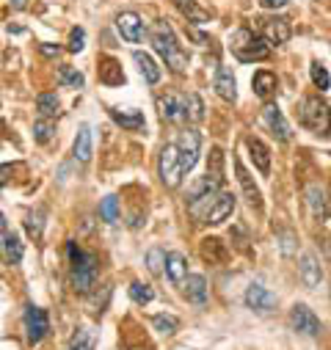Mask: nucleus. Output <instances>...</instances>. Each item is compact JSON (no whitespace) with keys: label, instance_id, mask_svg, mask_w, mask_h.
<instances>
[{"label":"nucleus","instance_id":"nucleus-1","mask_svg":"<svg viewBox=\"0 0 331 350\" xmlns=\"http://www.w3.org/2000/svg\"><path fill=\"white\" fill-rule=\"evenodd\" d=\"M149 42H152L155 53L166 61V66H169L172 72L183 75V72L188 69V53L180 47L174 28L166 23V20H157V23L152 25V31H149Z\"/></svg>","mask_w":331,"mask_h":350},{"label":"nucleus","instance_id":"nucleus-2","mask_svg":"<svg viewBox=\"0 0 331 350\" xmlns=\"http://www.w3.org/2000/svg\"><path fill=\"white\" fill-rule=\"evenodd\" d=\"M66 254H69V282L75 293H92L97 273H100V262L94 254L83 251L75 240L66 243Z\"/></svg>","mask_w":331,"mask_h":350},{"label":"nucleus","instance_id":"nucleus-3","mask_svg":"<svg viewBox=\"0 0 331 350\" xmlns=\"http://www.w3.org/2000/svg\"><path fill=\"white\" fill-rule=\"evenodd\" d=\"M298 122L315 135H331V108L320 97H304L298 105Z\"/></svg>","mask_w":331,"mask_h":350},{"label":"nucleus","instance_id":"nucleus-4","mask_svg":"<svg viewBox=\"0 0 331 350\" xmlns=\"http://www.w3.org/2000/svg\"><path fill=\"white\" fill-rule=\"evenodd\" d=\"M232 53H235L237 61H243V64L268 61V58H271V44H268L263 36H257L254 31L240 28V31L232 36Z\"/></svg>","mask_w":331,"mask_h":350},{"label":"nucleus","instance_id":"nucleus-5","mask_svg":"<svg viewBox=\"0 0 331 350\" xmlns=\"http://www.w3.org/2000/svg\"><path fill=\"white\" fill-rule=\"evenodd\" d=\"M157 168H160V183L166 185V188H180V183H183V163H180V152H177V146L174 144H166L163 149H160V160H157Z\"/></svg>","mask_w":331,"mask_h":350},{"label":"nucleus","instance_id":"nucleus-6","mask_svg":"<svg viewBox=\"0 0 331 350\" xmlns=\"http://www.w3.org/2000/svg\"><path fill=\"white\" fill-rule=\"evenodd\" d=\"M23 320H25V339H28V345H39L47 336V331H50L47 312L39 309V306H28Z\"/></svg>","mask_w":331,"mask_h":350},{"label":"nucleus","instance_id":"nucleus-7","mask_svg":"<svg viewBox=\"0 0 331 350\" xmlns=\"http://www.w3.org/2000/svg\"><path fill=\"white\" fill-rule=\"evenodd\" d=\"M290 325H293V331H298L304 336H317L320 334V320L306 304H295L290 309Z\"/></svg>","mask_w":331,"mask_h":350},{"label":"nucleus","instance_id":"nucleus-8","mask_svg":"<svg viewBox=\"0 0 331 350\" xmlns=\"http://www.w3.org/2000/svg\"><path fill=\"white\" fill-rule=\"evenodd\" d=\"M177 152H180L183 171H194V165H196V160H199V152H202V135H199L196 130H185V133L180 135Z\"/></svg>","mask_w":331,"mask_h":350},{"label":"nucleus","instance_id":"nucleus-9","mask_svg":"<svg viewBox=\"0 0 331 350\" xmlns=\"http://www.w3.org/2000/svg\"><path fill=\"white\" fill-rule=\"evenodd\" d=\"M235 163V174H237V183H240V188H243V196H246V202L252 204L254 210H263V193H260V188H257V183H254V177L246 171V165L235 157L232 160Z\"/></svg>","mask_w":331,"mask_h":350},{"label":"nucleus","instance_id":"nucleus-10","mask_svg":"<svg viewBox=\"0 0 331 350\" xmlns=\"http://www.w3.org/2000/svg\"><path fill=\"white\" fill-rule=\"evenodd\" d=\"M246 306L260 312V314H268V312L276 309V295L263 284H252L246 290Z\"/></svg>","mask_w":331,"mask_h":350},{"label":"nucleus","instance_id":"nucleus-11","mask_svg":"<svg viewBox=\"0 0 331 350\" xmlns=\"http://www.w3.org/2000/svg\"><path fill=\"white\" fill-rule=\"evenodd\" d=\"M263 119H265V124H268V130L282 141V144H287L290 138H293V130H290V124H287V119H284V113L279 111V105H274V103H268L265 108H263Z\"/></svg>","mask_w":331,"mask_h":350},{"label":"nucleus","instance_id":"nucleus-12","mask_svg":"<svg viewBox=\"0 0 331 350\" xmlns=\"http://www.w3.org/2000/svg\"><path fill=\"white\" fill-rule=\"evenodd\" d=\"M293 36V28H290V23L284 20V17H268V20H263V39L274 47H279V44H284L287 39Z\"/></svg>","mask_w":331,"mask_h":350},{"label":"nucleus","instance_id":"nucleus-13","mask_svg":"<svg viewBox=\"0 0 331 350\" xmlns=\"http://www.w3.org/2000/svg\"><path fill=\"white\" fill-rule=\"evenodd\" d=\"M306 207H309V213H312V218H317V221H323L328 213H331V202H328V193H326V188L323 185H309L306 188Z\"/></svg>","mask_w":331,"mask_h":350},{"label":"nucleus","instance_id":"nucleus-14","mask_svg":"<svg viewBox=\"0 0 331 350\" xmlns=\"http://www.w3.org/2000/svg\"><path fill=\"white\" fill-rule=\"evenodd\" d=\"M199 254H202V259L207 262V265H224V262L229 259V248L218 237H204L202 245H199Z\"/></svg>","mask_w":331,"mask_h":350},{"label":"nucleus","instance_id":"nucleus-15","mask_svg":"<svg viewBox=\"0 0 331 350\" xmlns=\"http://www.w3.org/2000/svg\"><path fill=\"white\" fill-rule=\"evenodd\" d=\"M116 28H119L122 39H127V42H133V44L144 39V23H141V17H138L135 12L119 14V17H116Z\"/></svg>","mask_w":331,"mask_h":350},{"label":"nucleus","instance_id":"nucleus-16","mask_svg":"<svg viewBox=\"0 0 331 350\" xmlns=\"http://www.w3.org/2000/svg\"><path fill=\"white\" fill-rule=\"evenodd\" d=\"M213 89H215V94H218L224 103H235V100H237V80H235L232 69L221 66V69L215 72V83H213Z\"/></svg>","mask_w":331,"mask_h":350},{"label":"nucleus","instance_id":"nucleus-17","mask_svg":"<svg viewBox=\"0 0 331 350\" xmlns=\"http://www.w3.org/2000/svg\"><path fill=\"white\" fill-rule=\"evenodd\" d=\"M252 85H254V94L268 103V100L276 97V92H279V77H276L274 72H268V69H260V72H254Z\"/></svg>","mask_w":331,"mask_h":350},{"label":"nucleus","instance_id":"nucleus-18","mask_svg":"<svg viewBox=\"0 0 331 350\" xmlns=\"http://www.w3.org/2000/svg\"><path fill=\"white\" fill-rule=\"evenodd\" d=\"M166 273H169V279H172L174 287H183L185 279H188V259L180 251L166 254Z\"/></svg>","mask_w":331,"mask_h":350},{"label":"nucleus","instance_id":"nucleus-19","mask_svg":"<svg viewBox=\"0 0 331 350\" xmlns=\"http://www.w3.org/2000/svg\"><path fill=\"white\" fill-rule=\"evenodd\" d=\"M157 108H160V116L166 122H172V124H180L185 122V108H183V97L177 94H166L157 100Z\"/></svg>","mask_w":331,"mask_h":350},{"label":"nucleus","instance_id":"nucleus-20","mask_svg":"<svg viewBox=\"0 0 331 350\" xmlns=\"http://www.w3.org/2000/svg\"><path fill=\"white\" fill-rule=\"evenodd\" d=\"M246 146H248V154H252L254 165L260 168V174H271V149L257 135H248L246 138Z\"/></svg>","mask_w":331,"mask_h":350},{"label":"nucleus","instance_id":"nucleus-21","mask_svg":"<svg viewBox=\"0 0 331 350\" xmlns=\"http://www.w3.org/2000/svg\"><path fill=\"white\" fill-rule=\"evenodd\" d=\"M298 273H301V282H304L309 290H315V287L320 284V279H323V268H320V262L315 259V254H304V256H301Z\"/></svg>","mask_w":331,"mask_h":350},{"label":"nucleus","instance_id":"nucleus-22","mask_svg":"<svg viewBox=\"0 0 331 350\" xmlns=\"http://www.w3.org/2000/svg\"><path fill=\"white\" fill-rule=\"evenodd\" d=\"M72 152H75V160H80V163H89V160H92L94 144H92V130H89V124H83V127L77 130L75 144H72Z\"/></svg>","mask_w":331,"mask_h":350},{"label":"nucleus","instance_id":"nucleus-23","mask_svg":"<svg viewBox=\"0 0 331 350\" xmlns=\"http://www.w3.org/2000/svg\"><path fill=\"white\" fill-rule=\"evenodd\" d=\"M174 6H177V12L188 20V23H196V25H204V23H210V12L207 9H202L196 0H174Z\"/></svg>","mask_w":331,"mask_h":350},{"label":"nucleus","instance_id":"nucleus-24","mask_svg":"<svg viewBox=\"0 0 331 350\" xmlns=\"http://www.w3.org/2000/svg\"><path fill=\"white\" fill-rule=\"evenodd\" d=\"M100 83H105V85H122L124 83V72H122V64L116 58H100Z\"/></svg>","mask_w":331,"mask_h":350},{"label":"nucleus","instance_id":"nucleus-25","mask_svg":"<svg viewBox=\"0 0 331 350\" xmlns=\"http://www.w3.org/2000/svg\"><path fill=\"white\" fill-rule=\"evenodd\" d=\"M235 213V196L232 193H218L210 215H207V224H224L229 215Z\"/></svg>","mask_w":331,"mask_h":350},{"label":"nucleus","instance_id":"nucleus-26","mask_svg":"<svg viewBox=\"0 0 331 350\" xmlns=\"http://www.w3.org/2000/svg\"><path fill=\"white\" fill-rule=\"evenodd\" d=\"M183 287H185V298H188L191 304H199V306H202V304L207 301L210 287H207V279H204V276H199V273H196V276H188Z\"/></svg>","mask_w":331,"mask_h":350},{"label":"nucleus","instance_id":"nucleus-27","mask_svg":"<svg viewBox=\"0 0 331 350\" xmlns=\"http://www.w3.org/2000/svg\"><path fill=\"white\" fill-rule=\"evenodd\" d=\"M207 180L215 183L218 188L224 185V149L213 146L210 149V160H207Z\"/></svg>","mask_w":331,"mask_h":350},{"label":"nucleus","instance_id":"nucleus-28","mask_svg":"<svg viewBox=\"0 0 331 350\" xmlns=\"http://www.w3.org/2000/svg\"><path fill=\"white\" fill-rule=\"evenodd\" d=\"M133 61L138 64V69H141V75H144V80H146L149 85H155V83L160 80V66L152 61V55H146V53L135 50V53H133Z\"/></svg>","mask_w":331,"mask_h":350},{"label":"nucleus","instance_id":"nucleus-29","mask_svg":"<svg viewBox=\"0 0 331 350\" xmlns=\"http://www.w3.org/2000/svg\"><path fill=\"white\" fill-rule=\"evenodd\" d=\"M97 345V334L92 328H77L69 339V347L66 350H94Z\"/></svg>","mask_w":331,"mask_h":350},{"label":"nucleus","instance_id":"nucleus-30","mask_svg":"<svg viewBox=\"0 0 331 350\" xmlns=\"http://www.w3.org/2000/svg\"><path fill=\"white\" fill-rule=\"evenodd\" d=\"M58 83L64 89H83V85H86V77H83L75 66L64 64V66H58Z\"/></svg>","mask_w":331,"mask_h":350},{"label":"nucleus","instance_id":"nucleus-31","mask_svg":"<svg viewBox=\"0 0 331 350\" xmlns=\"http://www.w3.org/2000/svg\"><path fill=\"white\" fill-rule=\"evenodd\" d=\"M111 116H114V122L119 124V127H124V130H141L144 127V113H138V111H111Z\"/></svg>","mask_w":331,"mask_h":350},{"label":"nucleus","instance_id":"nucleus-32","mask_svg":"<svg viewBox=\"0 0 331 350\" xmlns=\"http://www.w3.org/2000/svg\"><path fill=\"white\" fill-rule=\"evenodd\" d=\"M36 111H39V119H55L58 116V97L53 92H44L36 97Z\"/></svg>","mask_w":331,"mask_h":350},{"label":"nucleus","instance_id":"nucleus-33","mask_svg":"<svg viewBox=\"0 0 331 350\" xmlns=\"http://www.w3.org/2000/svg\"><path fill=\"white\" fill-rule=\"evenodd\" d=\"M183 108H185V119L188 122H202L204 119V103L199 100V94H183Z\"/></svg>","mask_w":331,"mask_h":350},{"label":"nucleus","instance_id":"nucleus-34","mask_svg":"<svg viewBox=\"0 0 331 350\" xmlns=\"http://www.w3.org/2000/svg\"><path fill=\"white\" fill-rule=\"evenodd\" d=\"M3 256H6L9 265H20V262H23V243H20L17 234H6V240H3Z\"/></svg>","mask_w":331,"mask_h":350},{"label":"nucleus","instance_id":"nucleus-35","mask_svg":"<svg viewBox=\"0 0 331 350\" xmlns=\"http://www.w3.org/2000/svg\"><path fill=\"white\" fill-rule=\"evenodd\" d=\"M309 75H312V83L317 85L320 92H328V89H331V75H328V69H326L320 61H312Z\"/></svg>","mask_w":331,"mask_h":350},{"label":"nucleus","instance_id":"nucleus-36","mask_svg":"<svg viewBox=\"0 0 331 350\" xmlns=\"http://www.w3.org/2000/svg\"><path fill=\"white\" fill-rule=\"evenodd\" d=\"M152 325H155L160 334L172 336V334H177V328H180V320H177L174 314H155V317H152Z\"/></svg>","mask_w":331,"mask_h":350},{"label":"nucleus","instance_id":"nucleus-37","mask_svg":"<svg viewBox=\"0 0 331 350\" xmlns=\"http://www.w3.org/2000/svg\"><path fill=\"white\" fill-rule=\"evenodd\" d=\"M130 298L138 304V306H146L152 298H155V290L149 284H141V282H133L130 284Z\"/></svg>","mask_w":331,"mask_h":350},{"label":"nucleus","instance_id":"nucleus-38","mask_svg":"<svg viewBox=\"0 0 331 350\" xmlns=\"http://www.w3.org/2000/svg\"><path fill=\"white\" fill-rule=\"evenodd\" d=\"M53 135H55V124H53V119H39V122L34 124V138H36L39 144H47Z\"/></svg>","mask_w":331,"mask_h":350},{"label":"nucleus","instance_id":"nucleus-39","mask_svg":"<svg viewBox=\"0 0 331 350\" xmlns=\"http://www.w3.org/2000/svg\"><path fill=\"white\" fill-rule=\"evenodd\" d=\"M100 215H103V221L114 224L119 218V199L116 196H105L103 204H100Z\"/></svg>","mask_w":331,"mask_h":350},{"label":"nucleus","instance_id":"nucleus-40","mask_svg":"<svg viewBox=\"0 0 331 350\" xmlns=\"http://www.w3.org/2000/svg\"><path fill=\"white\" fill-rule=\"evenodd\" d=\"M42 218H44V213H42V210H36V213H31V215H28V221H25V229H28V234H31L34 240H39V237H42V226H44V221H42Z\"/></svg>","mask_w":331,"mask_h":350},{"label":"nucleus","instance_id":"nucleus-41","mask_svg":"<svg viewBox=\"0 0 331 350\" xmlns=\"http://www.w3.org/2000/svg\"><path fill=\"white\" fill-rule=\"evenodd\" d=\"M146 265H149L152 273H160L163 265H166V251H163V248H152V251L146 254Z\"/></svg>","mask_w":331,"mask_h":350},{"label":"nucleus","instance_id":"nucleus-42","mask_svg":"<svg viewBox=\"0 0 331 350\" xmlns=\"http://www.w3.org/2000/svg\"><path fill=\"white\" fill-rule=\"evenodd\" d=\"M83 42H86V31H83V28H72V33H69V50L72 53H80L83 50Z\"/></svg>","mask_w":331,"mask_h":350},{"label":"nucleus","instance_id":"nucleus-43","mask_svg":"<svg viewBox=\"0 0 331 350\" xmlns=\"http://www.w3.org/2000/svg\"><path fill=\"white\" fill-rule=\"evenodd\" d=\"M9 174H14V165H0V185H6L12 180Z\"/></svg>","mask_w":331,"mask_h":350},{"label":"nucleus","instance_id":"nucleus-44","mask_svg":"<svg viewBox=\"0 0 331 350\" xmlns=\"http://www.w3.org/2000/svg\"><path fill=\"white\" fill-rule=\"evenodd\" d=\"M260 6L263 9H282V6H287V0H260Z\"/></svg>","mask_w":331,"mask_h":350},{"label":"nucleus","instance_id":"nucleus-45","mask_svg":"<svg viewBox=\"0 0 331 350\" xmlns=\"http://www.w3.org/2000/svg\"><path fill=\"white\" fill-rule=\"evenodd\" d=\"M39 50H42V55H47V58H53V55H58V53H61V47H58V44H55V47H53V44H39Z\"/></svg>","mask_w":331,"mask_h":350},{"label":"nucleus","instance_id":"nucleus-46","mask_svg":"<svg viewBox=\"0 0 331 350\" xmlns=\"http://www.w3.org/2000/svg\"><path fill=\"white\" fill-rule=\"evenodd\" d=\"M3 240H6V221L0 215V245H3Z\"/></svg>","mask_w":331,"mask_h":350},{"label":"nucleus","instance_id":"nucleus-47","mask_svg":"<svg viewBox=\"0 0 331 350\" xmlns=\"http://www.w3.org/2000/svg\"><path fill=\"white\" fill-rule=\"evenodd\" d=\"M12 6L14 9H25V0H12Z\"/></svg>","mask_w":331,"mask_h":350}]
</instances>
